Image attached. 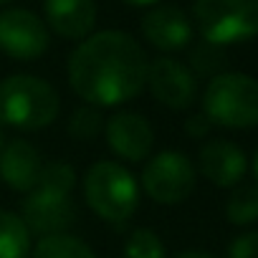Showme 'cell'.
Instances as JSON below:
<instances>
[{"mask_svg": "<svg viewBox=\"0 0 258 258\" xmlns=\"http://www.w3.org/2000/svg\"><path fill=\"white\" fill-rule=\"evenodd\" d=\"M147 53L124 31L86 36L69 58V84L91 106H119L147 84Z\"/></svg>", "mask_w": 258, "mask_h": 258, "instance_id": "1", "label": "cell"}, {"mask_svg": "<svg viewBox=\"0 0 258 258\" xmlns=\"http://www.w3.org/2000/svg\"><path fill=\"white\" fill-rule=\"evenodd\" d=\"M61 99L56 89L31 74H13L0 81V124L23 132L43 129L58 116Z\"/></svg>", "mask_w": 258, "mask_h": 258, "instance_id": "2", "label": "cell"}, {"mask_svg": "<svg viewBox=\"0 0 258 258\" xmlns=\"http://www.w3.org/2000/svg\"><path fill=\"white\" fill-rule=\"evenodd\" d=\"M203 114L225 129L258 126V81L248 74L220 71L203 91Z\"/></svg>", "mask_w": 258, "mask_h": 258, "instance_id": "3", "label": "cell"}, {"mask_svg": "<svg viewBox=\"0 0 258 258\" xmlns=\"http://www.w3.org/2000/svg\"><path fill=\"white\" fill-rule=\"evenodd\" d=\"M84 198L101 220L124 223L140 205V185L126 167L104 160L89 167L84 177Z\"/></svg>", "mask_w": 258, "mask_h": 258, "instance_id": "4", "label": "cell"}, {"mask_svg": "<svg viewBox=\"0 0 258 258\" xmlns=\"http://www.w3.org/2000/svg\"><path fill=\"white\" fill-rule=\"evenodd\" d=\"M195 23L208 43L233 46L258 36V0H195Z\"/></svg>", "mask_w": 258, "mask_h": 258, "instance_id": "5", "label": "cell"}, {"mask_svg": "<svg viewBox=\"0 0 258 258\" xmlns=\"http://www.w3.org/2000/svg\"><path fill=\"white\" fill-rule=\"evenodd\" d=\"M195 165L175 150L155 155L142 170V187L160 205L185 203L195 190Z\"/></svg>", "mask_w": 258, "mask_h": 258, "instance_id": "6", "label": "cell"}, {"mask_svg": "<svg viewBox=\"0 0 258 258\" xmlns=\"http://www.w3.org/2000/svg\"><path fill=\"white\" fill-rule=\"evenodd\" d=\"M48 26L28 8L0 11V51L16 61H36L48 51Z\"/></svg>", "mask_w": 258, "mask_h": 258, "instance_id": "7", "label": "cell"}, {"mask_svg": "<svg viewBox=\"0 0 258 258\" xmlns=\"http://www.w3.org/2000/svg\"><path fill=\"white\" fill-rule=\"evenodd\" d=\"M147 86H150L152 96L160 104H165L167 109H187L198 96L195 74L185 63H180L170 56H160V58L150 61Z\"/></svg>", "mask_w": 258, "mask_h": 258, "instance_id": "8", "label": "cell"}, {"mask_svg": "<svg viewBox=\"0 0 258 258\" xmlns=\"http://www.w3.org/2000/svg\"><path fill=\"white\" fill-rule=\"evenodd\" d=\"M106 142L111 152L126 162H142L150 157L155 145V132L145 116L135 111H116L109 116L106 126Z\"/></svg>", "mask_w": 258, "mask_h": 258, "instance_id": "9", "label": "cell"}, {"mask_svg": "<svg viewBox=\"0 0 258 258\" xmlns=\"http://www.w3.org/2000/svg\"><path fill=\"white\" fill-rule=\"evenodd\" d=\"M21 218L26 220L31 233L58 235V233H66V228L74 223L76 210H74L71 195H58V192L33 187L28 198L23 200Z\"/></svg>", "mask_w": 258, "mask_h": 258, "instance_id": "10", "label": "cell"}, {"mask_svg": "<svg viewBox=\"0 0 258 258\" xmlns=\"http://www.w3.org/2000/svg\"><path fill=\"white\" fill-rule=\"evenodd\" d=\"M142 36L157 51L175 53L192 41V23L177 6H152L142 16Z\"/></svg>", "mask_w": 258, "mask_h": 258, "instance_id": "11", "label": "cell"}, {"mask_svg": "<svg viewBox=\"0 0 258 258\" xmlns=\"http://www.w3.org/2000/svg\"><path fill=\"white\" fill-rule=\"evenodd\" d=\"M200 172L215 187H235L248 172V157L228 140H210L200 150Z\"/></svg>", "mask_w": 258, "mask_h": 258, "instance_id": "12", "label": "cell"}, {"mask_svg": "<svg viewBox=\"0 0 258 258\" xmlns=\"http://www.w3.org/2000/svg\"><path fill=\"white\" fill-rule=\"evenodd\" d=\"M41 155L26 140H13L0 150V180L16 192H31L38 185Z\"/></svg>", "mask_w": 258, "mask_h": 258, "instance_id": "13", "label": "cell"}, {"mask_svg": "<svg viewBox=\"0 0 258 258\" xmlns=\"http://www.w3.org/2000/svg\"><path fill=\"white\" fill-rule=\"evenodd\" d=\"M43 13L51 31L69 41H84L96 26L94 0H46Z\"/></svg>", "mask_w": 258, "mask_h": 258, "instance_id": "14", "label": "cell"}, {"mask_svg": "<svg viewBox=\"0 0 258 258\" xmlns=\"http://www.w3.org/2000/svg\"><path fill=\"white\" fill-rule=\"evenodd\" d=\"M31 230L18 213L0 210V258H28Z\"/></svg>", "mask_w": 258, "mask_h": 258, "instance_id": "15", "label": "cell"}, {"mask_svg": "<svg viewBox=\"0 0 258 258\" xmlns=\"http://www.w3.org/2000/svg\"><path fill=\"white\" fill-rule=\"evenodd\" d=\"M31 258H94V250L84 240L58 233V235H43L33 248Z\"/></svg>", "mask_w": 258, "mask_h": 258, "instance_id": "16", "label": "cell"}, {"mask_svg": "<svg viewBox=\"0 0 258 258\" xmlns=\"http://www.w3.org/2000/svg\"><path fill=\"white\" fill-rule=\"evenodd\" d=\"M225 218L233 225H250L258 220V182L235 185L225 203Z\"/></svg>", "mask_w": 258, "mask_h": 258, "instance_id": "17", "label": "cell"}, {"mask_svg": "<svg viewBox=\"0 0 258 258\" xmlns=\"http://www.w3.org/2000/svg\"><path fill=\"white\" fill-rule=\"evenodd\" d=\"M74 185H76V172L71 170V165H66V162H48V165L41 167L36 187L48 190V192H58V195H71Z\"/></svg>", "mask_w": 258, "mask_h": 258, "instance_id": "18", "label": "cell"}, {"mask_svg": "<svg viewBox=\"0 0 258 258\" xmlns=\"http://www.w3.org/2000/svg\"><path fill=\"white\" fill-rule=\"evenodd\" d=\"M124 258H165V245L150 228H137L124 245Z\"/></svg>", "mask_w": 258, "mask_h": 258, "instance_id": "19", "label": "cell"}, {"mask_svg": "<svg viewBox=\"0 0 258 258\" xmlns=\"http://www.w3.org/2000/svg\"><path fill=\"white\" fill-rule=\"evenodd\" d=\"M101 114H99V106H84V109H76L74 116L69 119V135L74 140H81V142H89L94 140L99 132H101Z\"/></svg>", "mask_w": 258, "mask_h": 258, "instance_id": "20", "label": "cell"}, {"mask_svg": "<svg viewBox=\"0 0 258 258\" xmlns=\"http://www.w3.org/2000/svg\"><path fill=\"white\" fill-rule=\"evenodd\" d=\"M190 61H192L195 74H200V76H218L220 69H223V63H225L223 46H215V43H208L205 41L203 46H198L192 51Z\"/></svg>", "mask_w": 258, "mask_h": 258, "instance_id": "21", "label": "cell"}, {"mask_svg": "<svg viewBox=\"0 0 258 258\" xmlns=\"http://www.w3.org/2000/svg\"><path fill=\"white\" fill-rule=\"evenodd\" d=\"M228 258H258V230L238 235L228 245Z\"/></svg>", "mask_w": 258, "mask_h": 258, "instance_id": "22", "label": "cell"}, {"mask_svg": "<svg viewBox=\"0 0 258 258\" xmlns=\"http://www.w3.org/2000/svg\"><path fill=\"white\" fill-rule=\"evenodd\" d=\"M210 119L205 116V114H195V116H190L187 119V132L192 135V137H205L208 132H210Z\"/></svg>", "mask_w": 258, "mask_h": 258, "instance_id": "23", "label": "cell"}, {"mask_svg": "<svg viewBox=\"0 0 258 258\" xmlns=\"http://www.w3.org/2000/svg\"><path fill=\"white\" fill-rule=\"evenodd\" d=\"M175 258H215V255L205 250H185V253H177Z\"/></svg>", "mask_w": 258, "mask_h": 258, "instance_id": "24", "label": "cell"}, {"mask_svg": "<svg viewBox=\"0 0 258 258\" xmlns=\"http://www.w3.org/2000/svg\"><path fill=\"white\" fill-rule=\"evenodd\" d=\"M124 3L132 8H150V6H157L160 0H124Z\"/></svg>", "mask_w": 258, "mask_h": 258, "instance_id": "25", "label": "cell"}, {"mask_svg": "<svg viewBox=\"0 0 258 258\" xmlns=\"http://www.w3.org/2000/svg\"><path fill=\"white\" fill-rule=\"evenodd\" d=\"M253 177H255V182H258V150H255V155H253Z\"/></svg>", "mask_w": 258, "mask_h": 258, "instance_id": "26", "label": "cell"}, {"mask_svg": "<svg viewBox=\"0 0 258 258\" xmlns=\"http://www.w3.org/2000/svg\"><path fill=\"white\" fill-rule=\"evenodd\" d=\"M0 150H3V124H0Z\"/></svg>", "mask_w": 258, "mask_h": 258, "instance_id": "27", "label": "cell"}, {"mask_svg": "<svg viewBox=\"0 0 258 258\" xmlns=\"http://www.w3.org/2000/svg\"><path fill=\"white\" fill-rule=\"evenodd\" d=\"M8 3H13V0H0V6H8Z\"/></svg>", "mask_w": 258, "mask_h": 258, "instance_id": "28", "label": "cell"}]
</instances>
